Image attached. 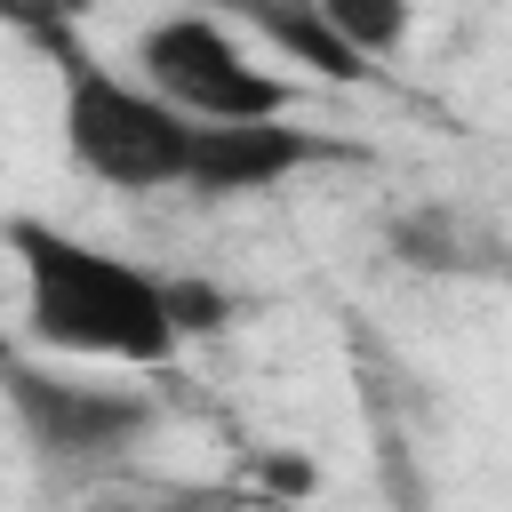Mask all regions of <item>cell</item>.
Returning a JSON list of instances; mask_svg holds the SVG:
<instances>
[{"label":"cell","instance_id":"cell-3","mask_svg":"<svg viewBox=\"0 0 512 512\" xmlns=\"http://www.w3.org/2000/svg\"><path fill=\"white\" fill-rule=\"evenodd\" d=\"M136 80L200 120V128H248V120H288V80L272 64H256L216 16H152L136 32Z\"/></svg>","mask_w":512,"mask_h":512},{"label":"cell","instance_id":"cell-8","mask_svg":"<svg viewBox=\"0 0 512 512\" xmlns=\"http://www.w3.org/2000/svg\"><path fill=\"white\" fill-rule=\"evenodd\" d=\"M320 16L336 24V40H344L368 72L408 40V8H400V0H320Z\"/></svg>","mask_w":512,"mask_h":512},{"label":"cell","instance_id":"cell-1","mask_svg":"<svg viewBox=\"0 0 512 512\" xmlns=\"http://www.w3.org/2000/svg\"><path fill=\"white\" fill-rule=\"evenodd\" d=\"M8 256L24 272V328L56 360H104V368H168L176 360V320H168V280L88 248L40 216H8Z\"/></svg>","mask_w":512,"mask_h":512},{"label":"cell","instance_id":"cell-7","mask_svg":"<svg viewBox=\"0 0 512 512\" xmlns=\"http://www.w3.org/2000/svg\"><path fill=\"white\" fill-rule=\"evenodd\" d=\"M256 40H272L288 64H312L320 80H344V88L368 80V64L336 40V24L320 16V0H264L256 8Z\"/></svg>","mask_w":512,"mask_h":512},{"label":"cell","instance_id":"cell-6","mask_svg":"<svg viewBox=\"0 0 512 512\" xmlns=\"http://www.w3.org/2000/svg\"><path fill=\"white\" fill-rule=\"evenodd\" d=\"M304 160H320V136H304V128H288V120L192 128V184H184V192H208V200L272 192V184H288Z\"/></svg>","mask_w":512,"mask_h":512},{"label":"cell","instance_id":"cell-4","mask_svg":"<svg viewBox=\"0 0 512 512\" xmlns=\"http://www.w3.org/2000/svg\"><path fill=\"white\" fill-rule=\"evenodd\" d=\"M0 392H8L16 424H24V440L40 448V464H56V472H104L128 448H144L152 424H160L152 392H136V384H80V376L32 368L16 352H0Z\"/></svg>","mask_w":512,"mask_h":512},{"label":"cell","instance_id":"cell-9","mask_svg":"<svg viewBox=\"0 0 512 512\" xmlns=\"http://www.w3.org/2000/svg\"><path fill=\"white\" fill-rule=\"evenodd\" d=\"M168 320H176V336H216L232 320V304L208 280H168Z\"/></svg>","mask_w":512,"mask_h":512},{"label":"cell","instance_id":"cell-2","mask_svg":"<svg viewBox=\"0 0 512 512\" xmlns=\"http://www.w3.org/2000/svg\"><path fill=\"white\" fill-rule=\"evenodd\" d=\"M192 128L200 120L168 112L136 72H112L96 56L64 64V152L80 176L112 192H176L192 184Z\"/></svg>","mask_w":512,"mask_h":512},{"label":"cell","instance_id":"cell-5","mask_svg":"<svg viewBox=\"0 0 512 512\" xmlns=\"http://www.w3.org/2000/svg\"><path fill=\"white\" fill-rule=\"evenodd\" d=\"M392 264H408L424 280H504L512 240L496 216H480L464 200H424V208L392 216Z\"/></svg>","mask_w":512,"mask_h":512}]
</instances>
